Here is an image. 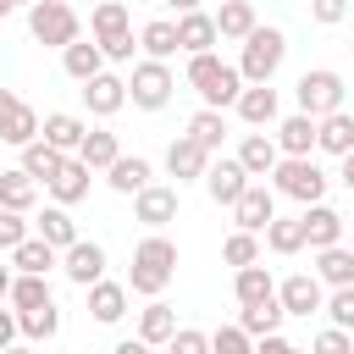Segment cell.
I'll list each match as a JSON object with an SVG mask.
<instances>
[{
    "label": "cell",
    "instance_id": "816d5d0a",
    "mask_svg": "<svg viewBox=\"0 0 354 354\" xmlns=\"http://www.w3.org/2000/svg\"><path fill=\"white\" fill-rule=\"evenodd\" d=\"M266 354H288V337L282 332H266Z\"/></svg>",
    "mask_w": 354,
    "mask_h": 354
},
{
    "label": "cell",
    "instance_id": "1f68e13d",
    "mask_svg": "<svg viewBox=\"0 0 354 354\" xmlns=\"http://www.w3.org/2000/svg\"><path fill=\"white\" fill-rule=\"evenodd\" d=\"M11 299L22 304V310H39V304H55L50 299V282H44V271H28L17 288H11Z\"/></svg>",
    "mask_w": 354,
    "mask_h": 354
},
{
    "label": "cell",
    "instance_id": "484cf974",
    "mask_svg": "<svg viewBox=\"0 0 354 354\" xmlns=\"http://www.w3.org/2000/svg\"><path fill=\"white\" fill-rule=\"evenodd\" d=\"M0 205L6 210H28L33 205V177L28 171H0Z\"/></svg>",
    "mask_w": 354,
    "mask_h": 354
},
{
    "label": "cell",
    "instance_id": "7402d4cb",
    "mask_svg": "<svg viewBox=\"0 0 354 354\" xmlns=\"http://www.w3.org/2000/svg\"><path fill=\"white\" fill-rule=\"evenodd\" d=\"M238 111H243V122H254V127H260V122H271V116H277V94H271L266 83H260V88H238Z\"/></svg>",
    "mask_w": 354,
    "mask_h": 354
},
{
    "label": "cell",
    "instance_id": "6da1fadb",
    "mask_svg": "<svg viewBox=\"0 0 354 354\" xmlns=\"http://www.w3.org/2000/svg\"><path fill=\"white\" fill-rule=\"evenodd\" d=\"M188 83L210 100V105H227V100H238V66H227V61H216L210 50H194V66H188Z\"/></svg>",
    "mask_w": 354,
    "mask_h": 354
},
{
    "label": "cell",
    "instance_id": "6f0895ef",
    "mask_svg": "<svg viewBox=\"0 0 354 354\" xmlns=\"http://www.w3.org/2000/svg\"><path fill=\"white\" fill-rule=\"evenodd\" d=\"M6 11H11V0H0V17H6Z\"/></svg>",
    "mask_w": 354,
    "mask_h": 354
},
{
    "label": "cell",
    "instance_id": "836d02e7",
    "mask_svg": "<svg viewBox=\"0 0 354 354\" xmlns=\"http://www.w3.org/2000/svg\"><path fill=\"white\" fill-rule=\"evenodd\" d=\"M171 332H177L171 310H166V304H149V310H144V321H138V337H144V343H166Z\"/></svg>",
    "mask_w": 354,
    "mask_h": 354
},
{
    "label": "cell",
    "instance_id": "3957f363",
    "mask_svg": "<svg viewBox=\"0 0 354 354\" xmlns=\"http://www.w3.org/2000/svg\"><path fill=\"white\" fill-rule=\"evenodd\" d=\"M94 33H100V50L105 55H116V61L133 55V28H127V6L122 0H105L94 11Z\"/></svg>",
    "mask_w": 354,
    "mask_h": 354
},
{
    "label": "cell",
    "instance_id": "7a4b0ae2",
    "mask_svg": "<svg viewBox=\"0 0 354 354\" xmlns=\"http://www.w3.org/2000/svg\"><path fill=\"white\" fill-rule=\"evenodd\" d=\"M171 266H177V249L166 238H144L138 254H133V288L138 293H160L166 277H171Z\"/></svg>",
    "mask_w": 354,
    "mask_h": 354
},
{
    "label": "cell",
    "instance_id": "e0dca14e",
    "mask_svg": "<svg viewBox=\"0 0 354 354\" xmlns=\"http://www.w3.org/2000/svg\"><path fill=\"white\" fill-rule=\"evenodd\" d=\"M171 216H177V194L144 183V188H138V221H155V227H160V221H171Z\"/></svg>",
    "mask_w": 354,
    "mask_h": 354
},
{
    "label": "cell",
    "instance_id": "9a60e30c",
    "mask_svg": "<svg viewBox=\"0 0 354 354\" xmlns=\"http://www.w3.org/2000/svg\"><path fill=\"white\" fill-rule=\"evenodd\" d=\"M238 166H243L249 177H266V171L277 166V144H271L266 133H249V138H243V149H238Z\"/></svg>",
    "mask_w": 354,
    "mask_h": 354
},
{
    "label": "cell",
    "instance_id": "db71d44e",
    "mask_svg": "<svg viewBox=\"0 0 354 354\" xmlns=\"http://www.w3.org/2000/svg\"><path fill=\"white\" fill-rule=\"evenodd\" d=\"M343 183L354 188V149H343Z\"/></svg>",
    "mask_w": 354,
    "mask_h": 354
},
{
    "label": "cell",
    "instance_id": "e575fe53",
    "mask_svg": "<svg viewBox=\"0 0 354 354\" xmlns=\"http://www.w3.org/2000/svg\"><path fill=\"white\" fill-rule=\"evenodd\" d=\"M77 155H83L88 166H111V160H116V133H83Z\"/></svg>",
    "mask_w": 354,
    "mask_h": 354
},
{
    "label": "cell",
    "instance_id": "d590c367",
    "mask_svg": "<svg viewBox=\"0 0 354 354\" xmlns=\"http://www.w3.org/2000/svg\"><path fill=\"white\" fill-rule=\"evenodd\" d=\"M66 72L88 83V77L100 72V44H66Z\"/></svg>",
    "mask_w": 354,
    "mask_h": 354
},
{
    "label": "cell",
    "instance_id": "f35d334b",
    "mask_svg": "<svg viewBox=\"0 0 354 354\" xmlns=\"http://www.w3.org/2000/svg\"><path fill=\"white\" fill-rule=\"evenodd\" d=\"M144 50L149 55H171L177 50V22H149L144 28Z\"/></svg>",
    "mask_w": 354,
    "mask_h": 354
},
{
    "label": "cell",
    "instance_id": "ac0fdd59",
    "mask_svg": "<svg viewBox=\"0 0 354 354\" xmlns=\"http://www.w3.org/2000/svg\"><path fill=\"white\" fill-rule=\"evenodd\" d=\"M232 210H238V221H243L249 232H260V227L271 221V194H266V188H243V194L232 199Z\"/></svg>",
    "mask_w": 354,
    "mask_h": 354
},
{
    "label": "cell",
    "instance_id": "8fae6325",
    "mask_svg": "<svg viewBox=\"0 0 354 354\" xmlns=\"http://www.w3.org/2000/svg\"><path fill=\"white\" fill-rule=\"evenodd\" d=\"M299 221H304V243H315V249L337 243V232H343V216H337V210H326V205H310Z\"/></svg>",
    "mask_w": 354,
    "mask_h": 354
},
{
    "label": "cell",
    "instance_id": "7c38bea8",
    "mask_svg": "<svg viewBox=\"0 0 354 354\" xmlns=\"http://www.w3.org/2000/svg\"><path fill=\"white\" fill-rule=\"evenodd\" d=\"M66 271H72V282H100V271H105V249L100 243H66Z\"/></svg>",
    "mask_w": 354,
    "mask_h": 354
},
{
    "label": "cell",
    "instance_id": "b9f144b4",
    "mask_svg": "<svg viewBox=\"0 0 354 354\" xmlns=\"http://www.w3.org/2000/svg\"><path fill=\"white\" fill-rule=\"evenodd\" d=\"M22 326H28V337H50V332H55V304L22 310Z\"/></svg>",
    "mask_w": 354,
    "mask_h": 354
},
{
    "label": "cell",
    "instance_id": "5bb4252c",
    "mask_svg": "<svg viewBox=\"0 0 354 354\" xmlns=\"http://www.w3.org/2000/svg\"><path fill=\"white\" fill-rule=\"evenodd\" d=\"M315 144H321V149H332V155L354 149V116H348V111H326V122L315 127Z\"/></svg>",
    "mask_w": 354,
    "mask_h": 354
},
{
    "label": "cell",
    "instance_id": "4316f807",
    "mask_svg": "<svg viewBox=\"0 0 354 354\" xmlns=\"http://www.w3.org/2000/svg\"><path fill=\"white\" fill-rule=\"evenodd\" d=\"M249 28H254V6H249V0H227V6H221V17H216V33L243 39Z\"/></svg>",
    "mask_w": 354,
    "mask_h": 354
},
{
    "label": "cell",
    "instance_id": "52a82bcc",
    "mask_svg": "<svg viewBox=\"0 0 354 354\" xmlns=\"http://www.w3.org/2000/svg\"><path fill=\"white\" fill-rule=\"evenodd\" d=\"M337 100H343V77H337V72H304V77H299V105H304L310 116L337 111Z\"/></svg>",
    "mask_w": 354,
    "mask_h": 354
},
{
    "label": "cell",
    "instance_id": "d4e9b609",
    "mask_svg": "<svg viewBox=\"0 0 354 354\" xmlns=\"http://www.w3.org/2000/svg\"><path fill=\"white\" fill-rule=\"evenodd\" d=\"M11 254H17L22 271H50V266H55V243H50V238H22Z\"/></svg>",
    "mask_w": 354,
    "mask_h": 354
},
{
    "label": "cell",
    "instance_id": "f5cc1de1",
    "mask_svg": "<svg viewBox=\"0 0 354 354\" xmlns=\"http://www.w3.org/2000/svg\"><path fill=\"white\" fill-rule=\"evenodd\" d=\"M11 337H17V321H11V315H6V310H0V348H6V343H11Z\"/></svg>",
    "mask_w": 354,
    "mask_h": 354
},
{
    "label": "cell",
    "instance_id": "ee69618b",
    "mask_svg": "<svg viewBox=\"0 0 354 354\" xmlns=\"http://www.w3.org/2000/svg\"><path fill=\"white\" fill-rule=\"evenodd\" d=\"M28 238V227H22V216L17 210H0V249H17Z\"/></svg>",
    "mask_w": 354,
    "mask_h": 354
},
{
    "label": "cell",
    "instance_id": "ab89813d",
    "mask_svg": "<svg viewBox=\"0 0 354 354\" xmlns=\"http://www.w3.org/2000/svg\"><path fill=\"white\" fill-rule=\"evenodd\" d=\"M221 133H227V127H221V116H216V111H199V116L188 122V138H199L205 149H216V144H221Z\"/></svg>",
    "mask_w": 354,
    "mask_h": 354
},
{
    "label": "cell",
    "instance_id": "7bdbcfd3",
    "mask_svg": "<svg viewBox=\"0 0 354 354\" xmlns=\"http://www.w3.org/2000/svg\"><path fill=\"white\" fill-rule=\"evenodd\" d=\"M33 133H39V116H33L28 105H22V111H17V122H11V127H6L0 138H11V144H33Z\"/></svg>",
    "mask_w": 354,
    "mask_h": 354
},
{
    "label": "cell",
    "instance_id": "681fc988",
    "mask_svg": "<svg viewBox=\"0 0 354 354\" xmlns=\"http://www.w3.org/2000/svg\"><path fill=\"white\" fill-rule=\"evenodd\" d=\"M171 343H177L183 354H199V348H205L210 337H205V332H171Z\"/></svg>",
    "mask_w": 354,
    "mask_h": 354
},
{
    "label": "cell",
    "instance_id": "30bf717a",
    "mask_svg": "<svg viewBox=\"0 0 354 354\" xmlns=\"http://www.w3.org/2000/svg\"><path fill=\"white\" fill-rule=\"evenodd\" d=\"M166 166H171V177H205L210 149H205L199 138H177V144L166 149Z\"/></svg>",
    "mask_w": 354,
    "mask_h": 354
},
{
    "label": "cell",
    "instance_id": "60d3db41",
    "mask_svg": "<svg viewBox=\"0 0 354 354\" xmlns=\"http://www.w3.org/2000/svg\"><path fill=\"white\" fill-rule=\"evenodd\" d=\"M221 254H227V260H232V266H249V260H254V254H260V243H254V232H249V227H243V232H232V238H227V243H221Z\"/></svg>",
    "mask_w": 354,
    "mask_h": 354
},
{
    "label": "cell",
    "instance_id": "83f0119b",
    "mask_svg": "<svg viewBox=\"0 0 354 354\" xmlns=\"http://www.w3.org/2000/svg\"><path fill=\"white\" fill-rule=\"evenodd\" d=\"M83 133H88V127H83V122H77V116H66V111H61V116H50V122H44V138H50V144H55V149H77V144H83Z\"/></svg>",
    "mask_w": 354,
    "mask_h": 354
},
{
    "label": "cell",
    "instance_id": "f546056e",
    "mask_svg": "<svg viewBox=\"0 0 354 354\" xmlns=\"http://www.w3.org/2000/svg\"><path fill=\"white\" fill-rule=\"evenodd\" d=\"M321 277H326V282H354V249L326 243V249H321Z\"/></svg>",
    "mask_w": 354,
    "mask_h": 354
},
{
    "label": "cell",
    "instance_id": "9c48e42d",
    "mask_svg": "<svg viewBox=\"0 0 354 354\" xmlns=\"http://www.w3.org/2000/svg\"><path fill=\"white\" fill-rule=\"evenodd\" d=\"M243 177H249V171H243L238 160H216V166H205V188H210V199H216V205H232V199L249 188Z\"/></svg>",
    "mask_w": 354,
    "mask_h": 354
},
{
    "label": "cell",
    "instance_id": "bcb514c9",
    "mask_svg": "<svg viewBox=\"0 0 354 354\" xmlns=\"http://www.w3.org/2000/svg\"><path fill=\"white\" fill-rule=\"evenodd\" d=\"M210 343H216L221 354H243V348H249V332H238V326H227V332H216Z\"/></svg>",
    "mask_w": 354,
    "mask_h": 354
},
{
    "label": "cell",
    "instance_id": "ba28073f",
    "mask_svg": "<svg viewBox=\"0 0 354 354\" xmlns=\"http://www.w3.org/2000/svg\"><path fill=\"white\" fill-rule=\"evenodd\" d=\"M127 88H133L138 105L155 111V105H166V94H171V72H166L160 61H144V66H133V83H127Z\"/></svg>",
    "mask_w": 354,
    "mask_h": 354
},
{
    "label": "cell",
    "instance_id": "f1b7e54d",
    "mask_svg": "<svg viewBox=\"0 0 354 354\" xmlns=\"http://www.w3.org/2000/svg\"><path fill=\"white\" fill-rule=\"evenodd\" d=\"M266 238H271L277 254H293V249H304V221H299V216H293V221H277V216H271V221H266Z\"/></svg>",
    "mask_w": 354,
    "mask_h": 354
},
{
    "label": "cell",
    "instance_id": "d6a6232c",
    "mask_svg": "<svg viewBox=\"0 0 354 354\" xmlns=\"http://www.w3.org/2000/svg\"><path fill=\"white\" fill-rule=\"evenodd\" d=\"M122 304H127V293H122L116 282H94V293H88V310H94L100 321H116V315H122Z\"/></svg>",
    "mask_w": 354,
    "mask_h": 354
},
{
    "label": "cell",
    "instance_id": "2e32d148",
    "mask_svg": "<svg viewBox=\"0 0 354 354\" xmlns=\"http://www.w3.org/2000/svg\"><path fill=\"white\" fill-rule=\"evenodd\" d=\"M50 188H55V199H83V188H88V160L77 155V160H61V171L50 177Z\"/></svg>",
    "mask_w": 354,
    "mask_h": 354
},
{
    "label": "cell",
    "instance_id": "277c9868",
    "mask_svg": "<svg viewBox=\"0 0 354 354\" xmlns=\"http://www.w3.org/2000/svg\"><path fill=\"white\" fill-rule=\"evenodd\" d=\"M243 39H249V44H243V77L266 83V77L277 72V61H282V33H277V28H249Z\"/></svg>",
    "mask_w": 354,
    "mask_h": 354
},
{
    "label": "cell",
    "instance_id": "f907efd6",
    "mask_svg": "<svg viewBox=\"0 0 354 354\" xmlns=\"http://www.w3.org/2000/svg\"><path fill=\"white\" fill-rule=\"evenodd\" d=\"M315 348H321V354H343V348H348V337H343V332H321V337H315Z\"/></svg>",
    "mask_w": 354,
    "mask_h": 354
},
{
    "label": "cell",
    "instance_id": "ffe728a7",
    "mask_svg": "<svg viewBox=\"0 0 354 354\" xmlns=\"http://www.w3.org/2000/svg\"><path fill=\"white\" fill-rule=\"evenodd\" d=\"M83 94H88V111H116V105L127 100V83H122V77H105V72H94Z\"/></svg>",
    "mask_w": 354,
    "mask_h": 354
},
{
    "label": "cell",
    "instance_id": "11a10c76",
    "mask_svg": "<svg viewBox=\"0 0 354 354\" xmlns=\"http://www.w3.org/2000/svg\"><path fill=\"white\" fill-rule=\"evenodd\" d=\"M166 6H177V11H194V6H199V0H166Z\"/></svg>",
    "mask_w": 354,
    "mask_h": 354
},
{
    "label": "cell",
    "instance_id": "d6986e66",
    "mask_svg": "<svg viewBox=\"0 0 354 354\" xmlns=\"http://www.w3.org/2000/svg\"><path fill=\"white\" fill-rule=\"evenodd\" d=\"M210 39H216V17L183 11V22H177V44H183V50H210Z\"/></svg>",
    "mask_w": 354,
    "mask_h": 354
},
{
    "label": "cell",
    "instance_id": "680465c9",
    "mask_svg": "<svg viewBox=\"0 0 354 354\" xmlns=\"http://www.w3.org/2000/svg\"><path fill=\"white\" fill-rule=\"evenodd\" d=\"M11 6H17V0H11Z\"/></svg>",
    "mask_w": 354,
    "mask_h": 354
},
{
    "label": "cell",
    "instance_id": "74e56055",
    "mask_svg": "<svg viewBox=\"0 0 354 354\" xmlns=\"http://www.w3.org/2000/svg\"><path fill=\"white\" fill-rule=\"evenodd\" d=\"M277 321H282V310H277V299H260V304H243V332H277Z\"/></svg>",
    "mask_w": 354,
    "mask_h": 354
},
{
    "label": "cell",
    "instance_id": "7dc6e473",
    "mask_svg": "<svg viewBox=\"0 0 354 354\" xmlns=\"http://www.w3.org/2000/svg\"><path fill=\"white\" fill-rule=\"evenodd\" d=\"M310 11H315V22H337V17L348 11V0H315Z\"/></svg>",
    "mask_w": 354,
    "mask_h": 354
},
{
    "label": "cell",
    "instance_id": "8992f818",
    "mask_svg": "<svg viewBox=\"0 0 354 354\" xmlns=\"http://www.w3.org/2000/svg\"><path fill=\"white\" fill-rule=\"evenodd\" d=\"M271 171H277V188H282V194L310 199V205H315V199H321V188H326V177L315 171V160H304V155H288V160H282V166H271Z\"/></svg>",
    "mask_w": 354,
    "mask_h": 354
},
{
    "label": "cell",
    "instance_id": "44dd1931",
    "mask_svg": "<svg viewBox=\"0 0 354 354\" xmlns=\"http://www.w3.org/2000/svg\"><path fill=\"white\" fill-rule=\"evenodd\" d=\"M61 160H66V155H61V149H55V144L44 138V144H28V155H22V171H28L33 183H39V177L50 183V177L61 171Z\"/></svg>",
    "mask_w": 354,
    "mask_h": 354
},
{
    "label": "cell",
    "instance_id": "603a6c76",
    "mask_svg": "<svg viewBox=\"0 0 354 354\" xmlns=\"http://www.w3.org/2000/svg\"><path fill=\"white\" fill-rule=\"evenodd\" d=\"M260 299H277V288H271V277L249 260V266H238V304H260Z\"/></svg>",
    "mask_w": 354,
    "mask_h": 354
},
{
    "label": "cell",
    "instance_id": "9f6ffc18",
    "mask_svg": "<svg viewBox=\"0 0 354 354\" xmlns=\"http://www.w3.org/2000/svg\"><path fill=\"white\" fill-rule=\"evenodd\" d=\"M0 293H11V282H6V266H0Z\"/></svg>",
    "mask_w": 354,
    "mask_h": 354
},
{
    "label": "cell",
    "instance_id": "8d00e7d4",
    "mask_svg": "<svg viewBox=\"0 0 354 354\" xmlns=\"http://www.w3.org/2000/svg\"><path fill=\"white\" fill-rule=\"evenodd\" d=\"M39 238H50V243H61V249H66V243L77 238V227H72V216H66V210H44V216H39Z\"/></svg>",
    "mask_w": 354,
    "mask_h": 354
},
{
    "label": "cell",
    "instance_id": "c3c4849f",
    "mask_svg": "<svg viewBox=\"0 0 354 354\" xmlns=\"http://www.w3.org/2000/svg\"><path fill=\"white\" fill-rule=\"evenodd\" d=\"M17 111H22V100H17L11 88H0V133H6L11 122H17Z\"/></svg>",
    "mask_w": 354,
    "mask_h": 354
},
{
    "label": "cell",
    "instance_id": "5b68a950",
    "mask_svg": "<svg viewBox=\"0 0 354 354\" xmlns=\"http://www.w3.org/2000/svg\"><path fill=\"white\" fill-rule=\"evenodd\" d=\"M28 28H33V39H44V44H72V39H77V17H72L66 0H39L33 17H28Z\"/></svg>",
    "mask_w": 354,
    "mask_h": 354
},
{
    "label": "cell",
    "instance_id": "4dcf8cb0",
    "mask_svg": "<svg viewBox=\"0 0 354 354\" xmlns=\"http://www.w3.org/2000/svg\"><path fill=\"white\" fill-rule=\"evenodd\" d=\"M310 144H315V122H310V111H304V116H288V122H282V149H288V155H304Z\"/></svg>",
    "mask_w": 354,
    "mask_h": 354
},
{
    "label": "cell",
    "instance_id": "4fadbf2b",
    "mask_svg": "<svg viewBox=\"0 0 354 354\" xmlns=\"http://www.w3.org/2000/svg\"><path fill=\"white\" fill-rule=\"evenodd\" d=\"M321 310V282L315 277H288L282 282V315H310Z\"/></svg>",
    "mask_w": 354,
    "mask_h": 354
},
{
    "label": "cell",
    "instance_id": "f6af8a7d",
    "mask_svg": "<svg viewBox=\"0 0 354 354\" xmlns=\"http://www.w3.org/2000/svg\"><path fill=\"white\" fill-rule=\"evenodd\" d=\"M332 315H337V326H354V282H337V293H332Z\"/></svg>",
    "mask_w": 354,
    "mask_h": 354
},
{
    "label": "cell",
    "instance_id": "cb8c5ba5",
    "mask_svg": "<svg viewBox=\"0 0 354 354\" xmlns=\"http://www.w3.org/2000/svg\"><path fill=\"white\" fill-rule=\"evenodd\" d=\"M144 183H149V160H138V155H133V160H122V155L111 160V188H122V194H138Z\"/></svg>",
    "mask_w": 354,
    "mask_h": 354
}]
</instances>
